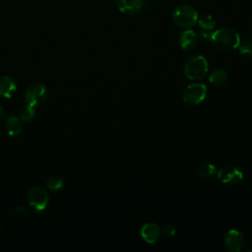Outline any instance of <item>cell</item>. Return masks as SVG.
Masks as SVG:
<instances>
[{
  "label": "cell",
  "instance_id": "6da1fadb",
  "mask_svg": "<svg viewBox=\"0 0 252 252\" xmlns=\"http://www.w3.org/2000/svg\"><path fill=\"white\" fill-rule=\"evenodd\" d=\"M217 48L222 51H231L240 43L239 33L232 28L223 27L213 32V41Z\"/></svg>",
  "mask_w": 252,
  "mask_h": 252
},
{
  "label": "cell",
  "instance_id": "7a4b0ae2",
  "mask_svg": "<svg viewBox=\"0 0 252 252\" xmlns=\"http://www.w3.org/2000/svg\"><path fill=\"white\" fill-rule=\"evenodd\" d=\"M209 65L207 59L200 54L189 57L184 63V74L189 80L199 81L208 74Z\"/></svg>",
  "mask_w": 252,
  "mask_h": 252
},
{
  "label": "cell",
  "instance_id": "3957f363",
  "mask_svg": "<svg viewBox=\"0 0 252 252\" xmlns=\"http://www.w3.org/2000/svg\"><path fill=\"white\" fill-rule=\"evenodd\" d=\"M198 20L197 10L189 4H180L172 12L173 23L180 28L193 27Z\"/></svg>",
  "mask_w": 252,
  "mask_h": 252
},
{
  "label": "cell",
  "instance_id": "277c9868",
  "mask_svg": "<svg viewBox=\"0 0 252 252\" xmlns=\"http://www.w3.org/2000/svg\"><path fill=\"white\" fill-rule=\"evenodd\" d=\"M48 97V90L45 85L35 83L31 85L25 92L24 99L32 106H38L42 104Z\"/></svg>",
  "mask_w": 252,
  "mask_h": 252
},
{
  "label": "cell",
  "instance_id": "5b68a950",
  "mask_svg": "<svg viewBox=\"0 0 252 252\" xmlns=\"http://www.w3.org/2000/svg\"><path fill=\"white\" fill-rule=\"evenodd\" d=\"M207 87L201 83H194L187 86L183 93V101L188 105H197L206 98Z\"/></svg>",
  "mask_w": 252,
  "mask_h": 252
},
{
  "label": "cell",
  "instance_id": "8992f818",
  "mask_svg": "<svg viewBox=\"0 0 252 252\" xmlns=\"http://www.w3.org/2000/svg\"><path fill=\"white\" fill-rule=\"evenodd\" d=\"M28 204L35 212L43 211L48 204L47 191L39 186L32 188L28 194Z\"/></svg>",
  "mask_w": 252,
  "mask_h": 252
},
{
  "label": "cell",
  "instance_id": "52a82bcc",
  "mask_svg": "<svg viewBox=\"0 0 252 252\" xmlns=\"http://www.w3.org/2000/svg\"><path fill=\"white\" fill-rule=\"evenodd\" d=\"M217 176L221 183L236 184L243 178V171L235 165H225L217 171Z\"/></svg>",
  "mask_w": 252,
  "mask_h": 252
},
{
  "label": "cell",
  "instance_id": "ba28073f",
  "mask_svg": "<svg viewBox=\"0 0 252 252\" xmlns=\"http://www.w3.org/2000/svg\"><path fill=\"white\" fill-rule=\"evenodd\" d=\"M223 245L227 251L238 252L241 251L244 246V236L237 229H229L226 231L223 237Z\"/></svg>",
  "mask_w": 252,
  "mask_h": 252
},
{
  "label": "cell",
  "instance_id": "9c48e42d",
  "mask_svg": "<svg viewBox=\"0 0 252 252\" xmlns=\"http://www.w3.org/2000/svg\"><path fill=\"white\" fill-rule=\"evenodd\" d=\"M118 10L129 16L138 14L143 8H145L144 0H115Z\"/></svg>",
  "mask_w": 252,
  "mask_h": 252
},
{
  "label": "cell",
  "instance_id": "30bf717a",
  "mask_svg": "<svg viewBox=\"0 0 252 252\" xmlns=\"http://www.w3.org/2000/svg\"><path fill=\"white\" fill-rule=\"evenodd\" d=\"M140 234L144 241L149 244H155L160 236V228L154 222H148L142 226Z\"/></svg>",
  "mask_w": 252,
  "mask_h": 252
},
{
  "label": "cell",
  "instance_id": "8fae6325",
  "mask_svg": "<svg viewBox=\"0 0 252 252\" xmlns=\"http://www.w3.org/2000/svg\"><path fill=\"white\" fill-rule=\"evenodd\" d=\"M198 41H199L198 33L193 30H185L184 32H181L178 39L179 46L183 50H190L194 48L197 45Z\"/></svg>",
  "mask_w": 252,
  "mask_h": 252
},
{
  "label": "cell",
  "instance_id": "7c38bea8",
  "mask_svg": "<svg viewBox=\"0 0 252 252\" xmlns=\"http://www.w3.org/2000/svg\"><path fill=\"white\" fill-rule=\"evenodd\" d=\"M16 90L17 85L12 77L7 75L0 77V96L10 98L13 96Z\"/></svg>",
  "mask_w": 252,
  "mask_h": 252
},
{
  "label": "cell",
  "instance_id": "4fadbf2b",
  "mask_svg": "<svg viewBox=\"0 0 252 252\" xmlns=\"http://www.w3.org/2000/svg\"><path fill=\"white\" fill-rule=\"evenodd\" d=\"M22 120L15 115L9 116L5 121V130L11 137L17 136L22 131Z\"/></svg>",
  "mask_w": 252,
  "mask_h": 252
},
{
  "label": "cell",
  "instance_id": "5bb4252c",
  "mask_svg": "<svg viewBox=\"0 0 252 252\" xmlns=\"http://www.w3.org/2000/svg\"><path fill=\"white\" fill-rule=\"evenodd\" d=\"M227 79H228V73L225 70L220 69V68L214 69L209 74V81L213 85L220 86V85L224 84L227 81Z\"/></svg>",
  "mask_w": 252,
  "mask_h": 252
},
{
  "label": "cell",
  "instance_id": "9a60e30c",
  "mask_svg": "<svg viewBox=\"0 0 252 252\" xmlns=\"http://www.w3.org/2000/svg\"><path fill=\"white\" fill-rule=\"evenodd\" d=\"M197 23L202 30H210L213 31L216 27V20L210 14H204L201 17H198Z\"/></svg>",
  "mask_w": 252,
  "mask_h": 252
},
{
  "label": "cell",
  "instance_id": "2e32d148",
  "mask_svg": "<svg viewBox=\"0 0 252 252\" xmlns=\"http://www.w3.org/2000/svg\"><path fill=\"white\" fill-rule=\"evenodd\" d=\"M197 173L199 176L203 178H209L217 173V168L211 162H204L199 165L197 169Z\"/></svg>",
  "mask_w": 252,
  "mask_h": 252
},
{
  "label": "cell",
  "instance_id": "e0dca14e",
  "mask_svg": "<svg viewBox=\"0 0 252 252\" xmlns=\"http://www.w3.org/2000/svg\"><path fill=\"white\" fill-rule=\"evenodd\" d=\"M35 116V109L34 106H32L30 104H26L21 107L19 111V118L24 122H30L32 121Z\"/></svg>",
  "mask_w": 252,
  "mask_h": 252
},
{
  "label": "cell",
  "instance_id": "ac0fdd59",
  "mask_svg": "<svg viewBox=\"0 0 252 252\" xmlns=\"http://www.w3.org/2000/svg\"><path fill=\"white\" fill-rule=\"evenodd\" d=\"M46 187L50 191L58 192L64 187V179L59 176H51L46 181Z\"/></svg>",
  "mask_w": 252,
  "mask_h": 252
},
{
  "label": "cell",
  "instance_id": "d6986e66",
  "mask_svg": "<svg viewBox=\"0 0 252 252\" xmlns=\"http://www.w3.org/2000/svg\"><path fill=\"white\" fill-rule=\"evenodd\" d=\"M238 51L243 56H252V40L245 39L240 41L238 45Z\"/></svg>",
  "mask_w": 252,
  "mask_h": 252
},
{
  "label": "cell",
  "instance_id": "ffe728a7",
  "mask_svg": "<svg viewBox=\"0 0 252 252\" xmlns=\"http://www.w3.org/2000/svg\"><path fill=\"white\" fill-rule=\"evenodd\" d=\"M213 31L210 30H202L198 33L199 40H201L203 43H210L213 41Z\"/></svg>",
  "mask_w": 252,
  "mask_h": 252
},
{
  "label": "cell",
  "instance_id": "44dd1931",
  "mask_svg": "<svg viewBox=\"0 0 252 252\" xmlns=\"http://www.w3.org/2000/svg\"><path fill=\"white\" fill-rule=\"evenodd\" d=\"M175 232H176V229L172 224H166L162 228V233L167 237L173 236L175 234Z\"/></svg>",
  "mask_w": 252,
  "mask_h": 252
},
{
  "label": "cell",
  "instance_id": "7402d4cb",
  "mask_svg": "<svg viewBox=\"0 0 252 252\" xmlns=\"http://www.w3.org/2000/svg\"><path fill=\"white\" fill-rule=\"evenodd\" d=\"M4 118H5V112H4L3 108L0 106V123L3 121Z\"/></svg>",
  "mask_w": 252,
  "mask_h": 252
},
{
  "label": "cell",
  "instance_id": "603a6c76",
  "mask_svg": "<svg viewBox=\"0 0 252 252\" xmlns=\"http://www.w3.org/2000/svg\"><path fill=\"white\" fill-rule=\"evenodd\" d=\"M16 210H17V212H18L19 214H23V213H26V212H27L26 208H24V207H18Z\"/></svg>",
  "mask_w": 252,
  "mask_h": 252
},
{
  "label": "cell",
  "instance_id": "cb8c5ba5",
  "mask_svg": "<svg viewBox=\"0 0 252 252\" xmlns=\"http://www.w3.org/2000/svg\"><path fill=\"white\" fill-rule=\"evenodd\" d=\"M0 228H1V221H0Z\"/></svg>",
  "mask_w": 252,
  "mask_h": 252
},
{
  "label": "cell",
  "instance_id": "d4e9b609",
  "mask_svg": "<svg viewBox=\"0 0 252 252\" xmlns=\"http://www.w3.org/2000/svg\"><path fill=\"white\" fill-rule=\"evenodd\" d=\"M148 1H152V0H148Z\"/></svg>",
  "mask_w": 252,
  "mask_h": 252
}]
</instances>
